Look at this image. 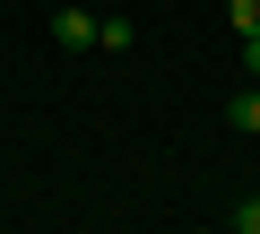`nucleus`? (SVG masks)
Instances as JSON below:
<instances>
[{"mask_svg":"<svg viewBox=\"0 0 260 234\" xmlns=\"http://www.w3.org/2000/svg\"><path fill=\"white\" fill-rule=\"evenodd\" d=\"M234 26H243V35H260V0H234Z\"/></svg>","mask_w":260,"mask_h":234,"instance_id":"39448f33","label":"nucleus"},{"mask_svg":"<svg viewBox=\"0 0 260 234\" xmlns=\"http://www.w3.org/2000/svg\"><path fill=\"white\" fill-rule=\"evenodd\" d=\"M225 122H234V130H251V139H260V78H251V87H234V104H225Z\"/></svg>","mask_w":260,"mask_h":234,"instance_id":"f03ea898","label":"nucleus"},{"mask_svg":"<svg viewBox=\"0 0 260 234\" xmlns=\"http://www.w3.org/2000/svg\"><path fill=\"white\" fill-rule=\"evenodd\" d=\"M95 44L104 52H130V18H95Z\"/></svg>","mask_w":260,"mask_h":234,"instance_id":"7ed1b4c3","label":"nucleus"},{"mask_svg":"<svg viewBox=\"0 0 260 234\" xmlns=\"http://www.w3.org/2000/svg\"><path fill=\"white\" fill-rule=\"evenodd\" d=\"M243 78H260V35H243Z\"/></svg>","mask_w":260,"mask_h":234,"instance_id":"423d86ee","label":"nucleus"},{"mask_svg":"<svg viewBox=\"0 0 260 234\" xmlns=\"http://www.w3.org/2000/svg\"><path fill=\"white\" fill-rule=\"evenodd\" d=\"M52 44H61V52L95 44V18H87V9H61V18H52Z\"/></svg>","mask_w":260,"mask_h":234,"instance_id":"f257e3e1","label":"nucleus"},{"mask_svg":"<svg viewBox=\"0 0 260 234\" xmlns=\"http://www.w3.org/2000/svg\"><path fill=\"white\" fill-rule=\"evenodd\" d=\"M234 234H260V199H234Z\"/></svg>","mask_w":260,"mask_h":234,"instance_id":"20e7f679","label":"nucleus"}]
</instances>
